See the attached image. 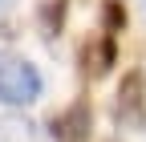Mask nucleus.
Here are the masks:
<instances>
[{
  "mask_svg": "<svg viewBox=\"0 0 146 142\" xmlns=\"http://www.w3.org/2000/svg\"><path fill=\"white\" fill-rule=\"evenodd\" d=\"M0 130H4L8 138H29V122H21V118H0Z\"/></svg>",
  "mask_w": 146,
  "mask_h": 142,
  "instance_id": "nucleus-7",
  "label": "nucleus"
},
{
  "mask_svg": "<svg viewBox=\"0 0 146 142\" xmlns=\"http://www.w3.org/2000/svg\"><path fill=\"white\" fill-rule=\"evenodd\" d=\"M142 8H146V4H142Z\"/></svg>",
  "mask_w": 146,
  "mask_h": 142,
  "instance_id": "nucleus-10",
  "label": "nucleus"
},
{
  "mask_svg": "<svg viewBox=\"0 0 146 142\" xmlns=\"http://www.w3.org/2000/svg\"><path fill=\"white\" fill-rule=\"evenodd\" d=\"M4 4H8V0H0V8H4Z\"/></svg>",
  "mask_w": 146,
  "mask_h": 142,
  "instance_id": "nucleus-8",
  "label": "nucleus"
},
{
  "mask_svg": "<svg viewBox=\"0 0 146 142\" xmlns=\"http://www.w3.org/2000/svg\"><path fill=\"white\" fill-rule=\"evenodd\" d=\"M110 142H118V138H110Z\"/></svg>",
  "mask_w": 146,
  "mask_h": 142,
  "instance_id": "nucleus-9",
  "label": "nucleus"
},
{
  "mask_svg": "<svg viewBox=\"0 0 146 142\" xmlns=\"http://www.w3.org/2000/svg\"><path fill=\"white\" fill-rule=\"evenodd\" d=\"M110 118H114L118 130H142L146 126V73L142 69H126L122 73Z\"/></svg>",
  "mask_w": 146,
  "mask_h": 142,
  "instance_id": "nucleus-2",
  "label": "nucleus"
},
{
  "mask_svg": "<svg viewBox=\"0 0 146 142\" xmlns=\"http://www.w3.org/2000/svg\"><path fill=\"white\" fill-rule=\"evenodd\" d=\"M69 16V0H36V29L45 41H57Z\"/></svg>",
  "mask_w": 146,
  "mask_h": 142,
  "instance_id": "nucleus-5",
  "label": "nucleus"
},
{
  "mask_svg": "<svg viewBox=\"0 0 146 142\" xmlns=\"http://www.w3.org/2000/svg\"><path fill=\"white\" fill-rule=\"evenodd\" d=\"M126 21H130V12L122 0H102V33L118 37V33H126Z\"/></svg>",
  "mask_w": 146,
  "mask_h": 142,
  "instance_id": "nucleus-6",
  "label": "nucleus"
},
{
  "mask_svg": "<svg viewBox=\"0 0 146 142\" xmlns=\"http://www.w3.org/2000/svg\"><path fill=\"white\" fill-rule=\"evenodd\" d=\"M49 134H53V142H89L94 138V106H89V98H77L61 114H53Z\"/></svg>",
  "mask_w": 146,
  "mask_h": 142,
  "instance_id": "nucleus-4",
  "label": "nucleus"
},
{
  "mask_svg": "<svg viewBox=\"0 0 146 142\" xmlns=\"http://www.w3.org/2000/svg\"><path fill=\"white\" fill-rule=\"evenodd\" d=\"M45 94L41 69L25 57H0V102L8 110H25Z\"/></svg>",
  "mask_w": 146,
  "mask_h": 142,
  "instance_id": "nucleus-1",
  "label": "nucleus"
},
{
  "mask_svg": "<svg viewBox=\"0 0 146 142\" xmlns=\"http://www.w3.org/2000/svg\"><path fill=\"white\" fill-rule=\"evenodd\" d=\"M114 65H118V37L94 33V37L81 41V49H77V73L85 81H102Z\"/></svg>",
  "mask_w": 146,
  "mask_h": 142,
  "instance_id": "nucleus-3",
  "label": "nucleus"
}]
</instances>
